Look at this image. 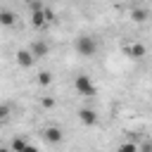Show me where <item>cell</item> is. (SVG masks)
I'll list each match as a JSON object with an SVG mask.
<instances>
[{
    "instance_id": "12",
    "label": "cell",
    "mask_w": 152,
    "mask_h": 152,
    "mask_svg": "<svg viewBox=\"0 0 152 152\" xmlns=\"http://www.w3.org/2000/svg\"><path fill=\"white\" fill-rule=\"evenodd\" d=\"M36 81H38V86H43V88H45V86H50V83H52V74H50V71H40Z\"/></svg>"
},
{
    "instance_id": "9",
    "label": "cell",
    "mask_w": 152,
    "mask_h": 152,
    "mask_svg": "<svg viewBox=\"0 0 152 152\" xmlns=\"http://www.w3.org/2000/svg\"><path fill=\"white\" fill-rule=\"evenodd\" d=\"M14 21H17L14 12H10V10H0V24H2V26H14Z\"/></svg>"
},
{
    "instance_id": "1",
    "label": "cell",
    "mask_w": 152,
    "mask_h": 152,
    "mask_svg": "<svg viewBox=\"0 0 152 152\" xmlns=\"http://www.w3.org/2000/svg\"><path fill=\"white\" fill-rule=\"evenodd\" d=\"M74 48H76V52L81 57H93L97 52V40L93 36H78L76 43H74Z\"/></svg>"
},
{
    "instance_id": "17",
    "label": "cell",
    "mask_w": 152,
    "mask_h": 152,
    "mask_svg": "<svg viewBox=\"0 0 152 152\" xmlns=\"http://www.w3.org/2000/svg\"><path fill=\"white\" fill-rule=\"evenodd\" d=\"M43 104H45V107H52L55 100H52V97H43Z\"/></svg>"
},
{
    "instance_id": "5",
    "label": "cell",
    "mask_w": 152,
    "mask_h": 152,
    "mask_svg": "<svg viewBox=\"0 0 152 152\" xmlns=\"http://www.w3.org/2000/svg\"><path fill=\"white\" fill-rule=\"evenodd\" d=\"M28 50H31V55H33L36 59H40V57H45V55L50 52V45H48L45 40H33Z\"/></svg>"
},
{
    "instance_id": "19",
    "label": "cell",
    "mask_w": 152,
    "mask_h": 152,
    "mask_svg": "<svg viewBox=\"0 0 152 152\" xmlns=\"http://www.w3.org/2000/svg\"><path fill=\"white\" fill-rule=\"evenodd\" d=\"M0 152H12V150H7V147H0Z\"/></svg>"
},
{
    "instance_id": "10",
    "label": "cell",
    "mask_w": 152,
    "mask_h": 152,
    "mask_svg": "<svg viewBox=\"0 0 152 152\" xmlns=\"http://www.w3.org/2000/svg\"><path fill=\"white\" fill-rule=\"evenodd\" d=\"M131 19H133L135 24H142V21H147V12L140 10V7H133V10H131Z\"/></svg>"
},
{
    "instance_id": "16",
    "label": "cell",
    "mask_w": 152,
    "mask_h": 152,
    "mask_svg": "<svg viewBox=\"0 0 152 152\" xmlns=\"http://www.w3.org/2000/svg\"><path fill=\"white\" fill-rule=\"evenodd\" d=\"M138 147H140V152H152V140H147V142H142Z\"/></svg>"
},
{
    "instance_id": "18",
    "label": "cell",
    "mask_w": 152,
    "mask_h": 152,
    "mask_svg": "<svg viewBox=\"0 0 152 152\" xmlns=\"http://www.w3.org/2000/svg\"><path fill=\"white\" fill-rule=\"evenodd\" d=\"M24 152H38V147H36V145H26V147H24Z\"/></svg>"
},
{
    "instance_id": "13",
    "label": "cell",
    "mask_w": 152,
    "mask_h": 152,
    "mask_svg": "<svg viewBox=\"0 0 152 152\" xmlns=\"http://www.w3.org/2000/svg\"><path fill=\"white\" fill-rule=\"evenodd\" d=\"M116 152H140V147H138V142H121L116 147Z\"/></svg>"
},
{
    "instance_id": "14",
    "label": "cell",
    "mask_w": 152,
    "mask_h": 152,
    "mask_svg": "<svg viewBox=\"0 0 152 152\" xmlns=\"http://www.w3.org/2000/svg\"><path fill=\"white\" fill-rule=\"evenodd\" d=\"M7 116H10V104L0 102V121H2V119H7Z\"/></svg>"
},
{
    "instance_id": "3",
    "label": "cell",
    "mask_w": 152,
    "mask_h": 152,
    "mask_svg": "<svg viewBox=\"0 0 152 152\" xmlns=\"http://www.w3.org/2000/svg\"><path fill=\"white\" fill-rule=\"evenodd\" d=\"M43 138H45L50 145H57V142H62L64 133H62V128H59V126H48V128L43 131Z\"/></svg>"
},
{
    "instance_id": "11",
    "label": "cell",
    "mask_w": 152,
    "mask_h": 152,
    "mask_svg": "<svg viewBox=\"0 0 152 152\" xmlns=\"http://www.w3.org/2000/svg\"><path fill=\"white\" fill-rule=\"evenodd\" d=\"M28 142H26V138H14L12 140V145H10V150L12 152H24V147H26Z\"/></svg>"
},
{
    "instance_id": "4",
    "label": "cell",
    "mask_w": 152,
    "mask_h": 152,
    "mask_svg": "<svg viewBox=\"0 0 152 152\" xmlns=\"http://www.w3.org/2000/svg\"><path fill=\"white\" fill-rule=\"evenodd\" d=\"M14 59H17V64H19L21 69H28V66H33V62H36V57L31 55V50H17Z\"/></svg>"
},
{
    "instance_id": "6",
    "label": "cell",
    "mask_w": 152,
    "mask_h": 152,
    "mask_svg": "<svg viewBox=\"0 0 152 152\" xmlns=\"http://www.w3.org/2000/svg\"><path fill=\"white\" fill-rule=\"evenodd\" d=\"M78 119H81V124H86V126H95V124H97V114H95V109H90V107H83V109L78 112Z\"/></svg>"
},
{
    "instance_id": "7",
    "label": "cell",
    "mask_w": 152,
    "mask_h": 152,
    "mask_svg": "<svg viewBox=\"0 0 152 152\" xmlns=\"http://www.w3.org/2000/svg\"><path fill=\"white\" fill-rule=\"evenodd\" d=\"M31 24H33V26H43V24H48V21H45V7H40V5H33Z\"/></svg>"
},
{
    "instance_id": "15",
    "label": "cell",
    "mask_w": 152,
    "mask_h": 152,
    "mask_svg": "<svg viewBox=\"0 0 152 152\" xmlns=\"http://www.w3.org/2000/svg\"><path fill=\"white\" fill-rule=\"evenodd\" d=\"M45 21H48V24L57 21V19H55V12H52V10H48V7H45Z\"/></svg>"
},
{
    "instance_id": "2",
    "label": "cell",
    "mask_w": 152,
    "mask_h": 152,
    "mask_svg": "<svg viewBox=\"0 0 152 152\" xmlns=\"http://www.w3.org/2000/svg\"><path fill=\"white\" fill-rule=\"evenodd\" d=\"M74 88H76L78 95H86V97H93V95H95V83H93L90 76H86V74H78V76L74 78Z\"/></svg>"
},
{
    "instance_id": "8",
    "label": "cell",
    "mask_w": 152,
    "mask_h": 152,
    "mask_svg": "<svg viewBox=\"0 0 152 152\" xmlns=\"http://www.w3.org/2000/svg\"><path fill=\"white\" fill-rule=\"evenodd\" d=\"M126 55H128V57H133V59H142V57L147 55V50H145V45L133 43V45H128V48H126Z\"/></svg>"
}]
</instances>
